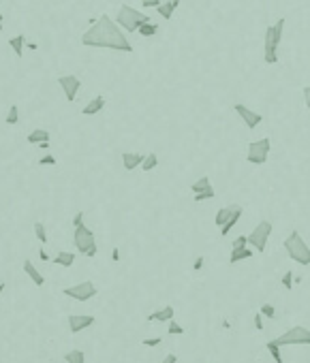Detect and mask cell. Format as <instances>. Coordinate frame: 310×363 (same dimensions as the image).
Masks as SVG:
<instances>
[{"mask_svg": "<svg viewBox=\"0 0 310 363\" xmlns=\"http://www.w3.org/2000/svg\"><path fill=\"white\" fill-rule=\"evenodd\" d=\"M175 361H178V357H175L173 353H169V355H167V357L163 359V363H175Z\"/></svg>", "mask_w": 310, "mask_h": 363, "instance_id": "cell-43", "label": "cell"}, {"mask_svg": "<svg viewBox=\"0 0 310 363\" xmlns=\"http://www.w3.org/2000/svg\"><path fill=\"white\" fill-rule=\"evenodd\" d=\"M0 30H3V24H0Z\"/></svg>", "mask_w": 310, "mask_h": 363, "instance_id": "cell-48", "label": "cell"}, {"mask_svg": "<svg viewBox=\"0 0 310 363\" xmlns=\"http://www.w3.org/2000/svg\"><path fill=\"white\" fill-rule=\"evenodd\" d=\"M5 122H7V124H11V126L19 122V109H17V105H11V107H9Z\"/></svg>", "mask_w": 310, "mask_h": 363, "instance_id": "cell-29", "label": "cell"}, {"mask_svg": "<svg viewBox=\"0 0 310 363\" xmlns=\"http://www.w3.org/2000/svg\"><path fill=\"white\" fill-rule=\"evenodd\" d=\"M79 224H83V212H77V214L73 216V229L79 226Z\"/></svg>", "mask_w": 310, "mask_h": 363, "instance_id": "cell-38", "label": "cell"}, {"mask_svg": "<svg viewBox=\"0 0 310 363\" xmlns=\"http://www.w3.org/2000/svg\"><path fill=\"white\" fill-rule=\"evenodd\" d=\"M167 331H169V335H182V333H184V327L178 325L175 319H171V321H169V329H167Z\"/></svg>", "mask_w": 310, "mask_h": 363, "instance_id": "cell-32", "label": "cell"}, {"mask_svg": "<svg viewBox=\"0 0 310 363\" xmlns=\"http://www.w3.org/2000/svg\"><path fill=\"white\" fill-rule=\"evenodd\" d=\"M9 45H11V50L15 52V56H19V58H21V54H24V47H26V36H24V34H17V36H13V39L9 41Z\"/></svg>", "mask_w": 310, "mask_h": 363, "instance_id": "cell-22", "label": "cell"}, {"mask_svg": "<svg viewBox=\"0 0 310 363\" xmlns=\"http://www.w3.org/2000/svg\"><path fill=\"white\" fill-rule=\"evenodd\" d=\"M208 188H212V182H210L208 175H201L197 182H193V184H190V190H193V195H195V192H201V190H208Z\"/></svg>", "mask_w": 310, "mask_h": 363, "instance_id": "cell-24", "label": "cell"}, {"mask_svg": "<svg viewBox=\"0 0 310 363\" xmlns=\"http://www.w3.org/2000/svg\"><path fill=\"white\" fill-rule=\"evenodd\" d=\"M141 161H144V156L137 154V152H124L122 154V165L126 171H135L137 167H141Z\"/></svg>", "mask_w": 310, "mask_h": 363, "instance_id": "cell-14", "label": "cell"}, {"mask_svg": "<svg viewBox=\"0 0 310 363\" xmlns=\"http://www.w3.org/2000/svg\"><path fill=\"white\" fill-rule=\"evenodd\" d=\"M24 50H30V52H37V50H39V45H37V43H28V41H26V47H24Z\"/></svg>", "mask_w": 310, "mask_h": 363, "instance_id": "cell-44", "label": "cell"}, {"mask_svg": "<svg viewBox=\"0 0 310 363\" xmlns=\"http://www.w3.org/2000/svg\"><path fill=\"white\" fill-rule=\"evenodd\" d=\"M146 21H152L148 15H144L141 11L128 7V5H122L120 9H118V15H116V24L120 28H124L126 32H137V28L141 26V24Z\"/></svg>", "mask_w": 310, "mask_h": 363, "instance_id": "cell-4", "label": "cell"}, {"mask_svg": "<svg viewBox=\"0 0 310 363\" xmlns=\"http://www.w3.org/2000/svg\"><path fill=\"white\" fill-rule=\"evenodd\" d=\"M39 165H41V167H52V165H56V156H52V154L41 156V158H39Z\"/></svg>", "mask_w": 310, "mask_h": 363, "instance_id": "cell-34", "label": "cell"}, {"mask_svg": "<svg viewBox=\"0 0 310 363\" xmlns=\"http://www.w3.org/2000/svg\"><path fill=\"white\" fill-rule=\"evenodd\" d=\"M81 45L133 54V45H130V41L124 36L122 28L118 26L116 19H112L107 13H103L86 32L81 34Z\"/></svg>", "mask_w": 310, "mask_h": 363, "instance_id": "cell-1", "label": "cell"}, {"mask_svg": "<svg viewBox=\"0 0 310 363\" xmlns=\"http://www.w3.org/2000/svg\"><path fill=\"white\" fill-rule=\"evenodd\" d=\"M274 342L278 346H306V344L310 346V329H306L302 325H295L289 331L278 335Z\"/></svg>", "mask_w": 310, "mask_h": 363, "instance_id": "cell-6", "label": "cell"}, {"mask_svg": "<svg viewBox=\"0 0 310 363\" xmlns=\"http://www.w3.org/2000/svg\"><path fill=\"white\" fill-rule=\"evenodd\" d=\"M62 293L71 299H75V301H90L99 290H97V286H94V282L86 280V282H79V284H73V286H67Z\"/></svg>", "mask_w": 310, "mask_h": 363, "instance_id": "cell-9", "label": "cell"}, {"mask_svg": "<svg viewBox=\"0 0 310 363\" xmlns=\"http://www.w3.org/2000/svg\"><path fill=\"white\" fill-rule=\"evenodd\" d=\"M64 361L67 363H86V355H83V350L73 348V350H69V353L64 355Z\"/></svg>", "mask_w": 310, "mask_h": 363, "instance_id": "cell-23", "label": "cell"}, {"mask_svg": "<svg viewBox=\"0 0 310 363\" xmlns=\"http://www.w3.org/2000/svg\"><path fill=\"white\" fill-rule=\"evenodd\" d=\"M240 218H242V208H240V205H233V212H231V216H229V220L220 226V235H223V237L227 235L231 229H233L237 222H240Z\"/></svg>", "mask_w": 310, "mask_h": 363, "instance_id": "cell-16", "label": "cell"}, {"mask_svg": "<svg viewBox=\"0 0 310 363\" xmlns=\"http://www.w3.org/2000/svg\"><path fill=\"white\" fill-rule=\"evenodd\" d=\"M255 327H257V331L263 329V316H261V312L255 314Z\"/></svg>", "mask_w": 310, "mask_h": 363, "instance_id": "cell-39", "label": "cell"}, {"mask_svg": "<svg viewBox=\"0 0 310 363\" xmlns=\"http://www.w3.org/2000/svg\"><path fill=\"white\" fill-rule=\"evenodd\" d=\"M141 5H144L146 9H157L161 5V0H141Z\"/></svg>", "mask_w": 310, "mask_h": 363, "instance_id": "cell-37", "label": "cell"}, {"mask_svg": "<svg viewBox=\"0 0 310 363\" xmlns=\"http://www.w3.org/2000/svg\"><path fill=\"white\" fill-rule=\"evenodd\" d=\"M265 346H268V350H270V355H272V359H274V361H276V363H284V359H282V353H280V346H278L276 342H274V340H270Z\"/></svg>", "mask_w": 310, "mask_h": 363, "instance_id": "cell-28", "label": "cell"}, {"mask_svg": "<svg viewBox=\"0 0 310 363\" xmlns=\"http://www.w3.org/2000/svg\"><path fill=\"white\" fill-rule=\"evenodd\" d=\"M3 21H5V15H3V13H0V24H3Z\"/></svg>", "mask_w": 310, "mask_h": 363, "instance_id": "cell-47", "label": "cell"}, {"mask_svg": "<svg viewBox=\"0 0 310 363\" xmlns=\"http://www.w3.org/2000/svg\"><path fill=\"white\" fill-rule=\"evenodd\" d=\"M284 250H287L289 259L297 265H310V248L300 235V231H291L289 237L284 239Z\"/></svg>", "mask_w": 310, "mask_h": 363, "instance_id": "cell-3", "label": "cell"}, {"mask_svg": "<svg viewBox=\"0 0 310 363\" xmlns=\"http://www.w3.org/2000/svg\"><path fill=\"white\" fill-rule=\"evenodd\" d=\"M261 316L274 319V316H276V308H274L272 304H263V306H261Z\"/></svg>", "mask_w": 310, "mask_h": 363, "instance_id": "cell-33", "label": "cell"}, {"mask_svg": "<svg viewBox=\"0 0 310 363\" xmlns=\"http://www.w3.org/2000/svg\"><path fill=\"white\" fill-rule=\"evenodd\" d=\"M161 342V337H150V340H144V346H159Z\"/></svg>", "mask_w": 310, "mask_h": 363, "instance_id": "cell-40", "label": "cell"}, {"mask_svg": "<svg viewBox=\"0 0 310 363\" xmlns=\"http://www.w3.org/2000/svg\"><path fill=\"white\" fill-rule=\"evenodd\" d=\"M157 165H159L157 154H146L144 161H141V169H144V171H152V169H157Z\"/></svg>", "mask_w": 310, "mask_h": 363, "instance_id": "cell-26", "label": "cell"}, {"mask_svg": "<svg viewBox=\"0 0 310 363\" xmlns=\"http://www.w3.org/2000/svg\"><path fill=\"white\" fill-rule=\"evenodd\" d=\"M54 263H56V265H60V267H73V263H75V254H73V252H67V250H62V252H58L56 257H54Z\"/></svg>", "mask_w": 310, "mask_h": 363, "instance_id": "cell-20", "label": "cell"}, {"mask_svg": "<svg viewBox=\"0 0 310 363\" xmlns=\"http://www.w3.org/2000/svg\"><path fill=\"white\" fill-rule=\"evenodd\" d=\"M39 257H41V261H50V254H47L45 250H39Z\"/></svg>", "mask_w": 310, "mask_h": 363, "instance_id": "cell-45", "label": "cell"}, {"mask_svg": "<svg viewBox=\"0 0 310 363\" xmlns=\"http://www.w3.org/2000/svg\"><path fill=\"white\" fill-rule=\"evenodd\" d=\"M26 139H28V143H32V145H37V143H41V141H50V130L37 128V130H32Z\"/></svg>", "mask_w": 310, "mask_h": 363, "instance_id": "cell-21", "label": "cell"}, {"mask_svg": "<svg viewBox=\"0 0 310 363\" xmlns=\"http://www.w3.org/2000/svg\"><path fill=\"white\" fill-rule=\"evenodd\" d=\"M175 316V310H173V306H165V308H161V310H157V312H152V314H148V321H159V323H169L171 319Z\"/></svg>", "mask_w": 310, "mask_h": 363, "instance_id": "cell-13", "label": "cell"}, {"mask_svg": "<svg viewBox=\"0 0 310 363\" xmlns=\"http://www.w3.org/2000/svg\"><path fill=\"white\" fill-rule=\"evenodd\" d=\"M231 212H233V205H229V208H220L218 212H216V218H214V222L218 224V229L229 220V216H231Z\"/></svg>", "mask_w": 310, "mask_h": 363, "instance_id": "cell-25", "label": "cell"}, {"mask_svg": "<svg viewBox=\"0 0 310 363\" xmlns=\"http://www.w3.org/2000/svg\"><path fill=\"white\" fill-rule=\"evenodd\" d=\"M282 286L287 288V290H291V286H293V271H287L282 276Z\"/></svg>", "mask_w": 310, "mask_h": 363, "instance_id": "cell-35", "label": "cell"}, {"mask_svg": "<svg viewBox=\"0 0 310 363\" xmlns=\"http://www.w3.org/2000/svg\"><path fill=\"white\" fill-rule=\"evenodd\" d=\"M178 7H180V0H167V3H161V5L157 7V13H159L163 19H171Z\"/></svg>", "mask_w": 310, "mask_h": 363, "instance_id": "cell-15", "label": "cell"}, {"mask_svg": "<svg viewBox=\"0 0 310 363\" xmlns=\"http://www.w3.org/2000/svg\"><path fill=\"white\" fill-rule=\"evenodd\" d=\"M201 267H204V257H197V261H195V265H193V269L199 271Z\"/></svg>", "mask_w": 310, "mask_h": 363, "instance_id": "cell-42", "label": "cell"}, {"mask_svg": "<svg viewBox=\"0 0 310 363\" xmlns=\"http://www.w3.org/2000/svg\"><path fill=\"white\" fill-rule=\"evenodd\" d=\"M284 24H287V19L280 17L274 26L265 28V62L268 64H276L278 62V45L282 41Z\"/></svg>", "mask_w": 310, "mask_h": 363, "instance_id": "cell-2", "label": "cell"}, {"mask_svg": "<svg viewBox=\"0 0 310 363\" xmlns=\"http://www.w3.org/2000/svg\"><path fill=\"white\" fill-rule=\"evenodd\" d=\"M270 150H272V141L268 137L263 139H257V141H250L248 143V156L246 161L250 165H265L268 163V156H270Z\"/></svg>", "mask_w": 310, "mask_h": 363, "instance_id": "cell-8", "label": "cell"}, {"mask_svg": "<svg viewBox=\"0 0 310 363\" xmlns=\"http://www.w3.org/2000/svg\"><path fill=\"white\" fill-rule=\"evenodd\" d=\"M103 107H105V99H103V96H94V99L81 109V114L83 116H94V114H99Z\"/></svg>", "mask_w": 310, "mask_h": 363, "instance_id": "cell-19", "label": "cell"}, {"mask_svg": "<svg viewBox=\"0 0 310 363\" xmlns=\"http://www.w3.org/2000/svg\"><path fill=\"white\" fill-rule=\"evenodd\" d=\"M3 290H5V282H0V295H3Z\"/></svg>", "mask_w": 310, "mask_h": 363, "instance_id": "cell-46", "label": "cell"}, {"mask_svg": "<svg viewBox=\"0 0 310 363\" xmlns=\"http://www.w3.org/2000/svg\"><path fill=\"white\" fill-rule=\"evenodd\" d=\"M94 316L90 314H73V316H69V329L71 333H81L83 329H88V327L94 325Z\"/></svg>", "mask_w": 310, "mask_h": 363, "instance_id": "cell-12", "label": "cell"}, {"mask_svg": "<svg viewBox=\"0 0 310 363\" xmlns=\"http://www.w3.org/2000/svg\"><path fill=\"white\" fill-rule=\"evenodd\" d=\"M137 32L141 36H154L159 32V26H157V24H152V21H146V24H141V26L137 28Z\"/></svg>", "mask_w": 310, "mask_h": 363, "instance_id": "cell-27", "label": "cell"}, {"mask_svg": "<svg viewBox=\"0 0 310 363\" xmlns=\"http://www.w3.org/2000/svg\"><path fill=\"white\" fill-rule=\"evenodd\" d=\"M73 244L77 248V252L86 254V257H94L97 254V241H94V233L92 229L86 224H79L73 229Z\"/></svg>", "mask_w": 310, "mask_h": 363, "instance_id": "cell-5", "label": "cell"}, {"mask_svg": "<svg viewBox=\"0 0 310 363\" xmlns=\"http://www.w3.org/2000/svg\"><path fill=\"white\" fill-rule=\"evenodd\" d=\"M304 101H306V107H308V111H310V86L304 88Z\"/></svg>", "mask_w": 310, "mask_h": 363, "instance_id": "cell-41", "label": "cell"}, {"mask_svg": "<svg viewBox=\"0 0 310 363\" xmlns=\"http://www.w3.org/2000/svg\"><path fill=\"white\" fill-rule=\"evenodd\" d=\"M58 86L62 88L64 99H67L69 103H73V101L77 99V92H79V88H81V81H79L77 75H62V77H58Z\"/></svg>", "mask_w": 310, "mask_h": 363, "instance_id": "cell-10", "label": "cell"}, {"mask_svg": "<svg viewBox=\"0 0 310 363\" xmlns=\"http://www.w3.org/2000/svg\"><path fill=\"white\" fill-rule=\"evenodd\" d=\"M24 271L28 274V278H30V280L37 284V286H43V284H45V278H43V276L39 274V269L32 265V261H24Z\"/></svg>", "mask_w": 310, "mask_h": 363, "instance_id": "cell-17", "label": "cell"}, {"mask_svg": "<svg viewBox=\"0 0 310 363\" xmlns=\"http://www.w3.org/2000/svg\"><path fill=\"white\" fill-rule=\"evenodd\" d=\"M242 246H248V239H246V235L235 237V239H233V244H231V248H242Z\"/></svg>", "mask_w": 310, "mask_h": 363, "instance_id": "cell-36", "label": "cell"}, {"mask_svg": "<svg viewBox=\"0 0 310 363\" xmlns=\"http://www.w3.org/2000/svg\"><path fill=\"white\" fill-rule=\"evenodd\" d=\"M253 248L248 246H242V248H231V257H229V263H240V261H246L253 257Z\"/></svg>", "mask_w": 310, "mask_h": 363, "instance_id": "cell-18", "label": "cell"}, {"mask_svg": "<svg viewBox=\"0 0 310 363\" xmlns=\"http://www.w3.org/2000/svg\"><path fill=\"white\" fill-rule=\"evenodd\" d=\"M214 195H216V192H214V188H208V190H201V192H195V203H201V201H206V199H214Z\"/></svg>", "mask_w": 310, "mask_h": 363, "instance_id": "cell-31", "label": "cell"}, {"mask_svg": "<svg viewBox=\"0 0 310 363\" xmlns=\"http://www.w3.org/2000/svg\"><path fill=\"white\" fill-rule=\"evenodd\" d=\"M34 235L41 244H47V231H45V224L43 222H34Z\"/></svg>", "mask_w": 310, "mask_h": 363, "instance_id": "cell-30", "label": "cell"}, {"mask_svg": "<svg viewBox=\"0 0 310 363\" xmlns=\"http://www.w3.org/2000/svg\"><path fill=\"white\" fill-rule=\"evenodd\" d=\"M233 109H235V114L242 118V122L246 124V128H250V130H255L261 122H263V116L257 114V111H253V109H248V107L242 105V103L233 105Z\"/></svg>", "mask_w": 310, "mask_h": 363, "instance_id": "cell-11", "label": "cell"}, {"mask_svg": "<svg viewBox=\"0 0 310 363\" xmlns=\"http://www.w3.org/2000/svg\"><path fill=\"white\" fill-rule=\"evenodd\" d=\"M270 235H272V222H270V220H261V222L253 229V233L246 235L248 246L253 248V250H257V252H265Z\"/></svg>", "mask_w": 310, "mask_h": 363, "instance_id": "cell-7", "label": "cell"}]
</instances>
